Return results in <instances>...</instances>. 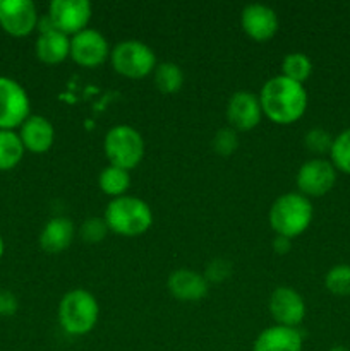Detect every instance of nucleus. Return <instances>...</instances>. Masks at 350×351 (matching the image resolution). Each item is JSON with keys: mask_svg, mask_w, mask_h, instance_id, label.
Segmentation results:
<instances>
[{"mask_svg": "<svg viewBox=\"0 0 350 351\" xmlns=\"http://www.w3.org/2000/svg\"><path fill=\"white\" fill-rule=\"evenodd\" d=\"M263 113L277 123H292L307 108V91L301 82L285 75H275L264 82L259 95Z\"/></svg>", "mask_w": 350, "mask_h": 351, "instance_id": "obj_1", "label": "nucleus"}, {"mask_svg": "<svg viewBox=\"0 0 350 351\" xmlns=\"http://www.w3.org/2000/svg\"><path fill=\"white\" fill-rule=\"evenodd\" d=\"M105 221L108 228L119 235L137 237L150 230L153 223V213L143 199L120 195L106 206Z\"/></svg>", "mask_w": 350, "mask_h": 351, "instance_id": "obj_2", "label": "nucleus"}, {"mask_svg": "<svg viewBox=\"0 0 350 351\" xmlns=\"http://www.w3.org/2000/svg\"><path fill=\"white\" fill-rule=\"evenodd\" d=\"M312 204L299 192L280 195L270 209V225L277 235L294 239L309 228L312 221Z\"/></svg>", "mask_w": 350, "mask_h": 351, "instance_id": "obj_3", "label": "nucleus"}, {"mask_svg": "<svg viewBox=\"0 0 350 351\" xmlns=\"http://www.w3.org/2000/svg\"><path fill=\"white\" fill-rule=\"evenodd\" d=\"M100 307L88 290L75 288L62 297L58 305V322L67 335L84 336L98 322Z\"/></svg>", "mask_w": 350, "mask_h": 351, "instance_id": "obj_4", "label": "nucleus"}, {"mask_svg": "<svg viewBox=\"0 0 350 351\" xmlns=\"http://www.w3.org/2000/svg\"><path fill=\"white\" fill-rule=\"evenodd\" d=\"M105 154L110 165L130 170L139 165L144 156L143 136L130 125H115L106 132Z\"/></svg>", "mask_w": 350, "mask_h": 351, "instance_id": "obj_5", "label": "nucleus"}, {"mask_svg": "<svg viewBox=\"0 0 350 351\" xmlns=\"http://www.w3.org/2000/svg\"><path fill=\"white\" fill-rule=\"evenodd\" d=\"M112 65L126 77L141 79L156 67L154 51L139 40H126L115 45L112 51Z\"/></svg>", "mask_w": 350, "mask_h": 351, "instance_id": "obj_6", "label": "nucleus"}, {"mask_svg": "<svg viewBox=\"0 0 350 351\" xmlns=\"http://www.w3.org/2000/svg\"><path fill=\"white\" fill-rule=\"evenodd\" d=\"M30 117V98L23 86L0 75V130H12Z\"/></svg>", "mask_w": 350, "mask_h": 351, "instance_id": "obj_7", "label": "nucleus"}, {"mask_svg": "<svg viewBox=\"0 0 350 351\" xmlns=\"http://www.w3.org/2000/svg\"><path fill=\"white\" fill-rule=\"evenodd\" d=\"M336 182V168L331 161L312 158L297 171V187L305 197H321L328 194Z\"/></svg>", "mask_w": 350, "mask_h": 351, "instance_id": "obj_8", "label": "nucleus"}, {"mask_svg": "<svg viewBox=\"0 0 350 351\" xmlns=\"http://www.w3.org/2000/svg\"><path fill=\"white\" fill-rule=\"evenodd\" d=\"M48 17L55 29L78 34L91 19V3L88 0H54L48 7Z\"/></svg>", "mask_w": 350, "mask_h": 351, "instance_id": "obj_9", "label": "nucleus"}, {"mask_svg": "<svg viewBox=\"0 0 350 351\" xmlns=\"http://www.w3.org/2000/svg\"><path fill=\"white\" fill-rule=\"evenodd\" d=\"M36 5L31 0H0V26L12 36H26L38 26Z\"/></svg>", "mask_w": 350, "mask_h": 351, "instance_id": "obj_10", "label": "nucleus"}, {"mask_svg": "<svg viewBox=\"0 0 350 351\" xmlns=\"http://www.w3.org/2000/svg\"><path fill=\"white\" fill-rule=\"evenodd\" d=\"M108 41L93 27L79 31L71 40V57L82 67H96L108 57Z\"/></svg>", "mask_w": 350, "mask_h": 351, "instance_id": "obj_11", "label": "nucleus"}, {"mask_svg": "<svg viewBox=\"0 0 350 351\" xmlns=\"http://www.w3.org/2000/svg\"><path fill=\"white\" fill-rule=\"evenodd\" d=\"M270 312L278 326L297 328L305 315L304 298L294 288L278 287L270 297Z\"/></svg>", "mask_w": 350, "mask_h": 351, "instance_id": "obj_12", "label": "nucleus"}, {"mask_svg": "<svg viewBox=\"0 0 350 351\" xmlns=\"http://www.w3.org/2000/svg\"><path fill=\"white\" fill-rule=\"evenodd\" d=\"M261 108L259 96L250 91H237L226 105V119L237 130H250L259 123Z\"/></svg>", "mask_w": 350, "mask_h": 351, "instance_id": "obj_13", "label": "nucleus"}, {"mask_svg": "<svg viewBox=\"0 0 350 351\" xmlns=\"http://www.w3.org/2000/svg\"><path fill=\"white\" fill-rule=\"evenodd\" d=\"M242 29L256 41H266L278 31V16L264 3H249L240 12Z\"/></svg>", "mask_w": 350, "mask_h": 351, "instance_id": "obj_14", "label": "nucleus"}, {"mask_svg": "<svg viewBox=\"0 0 350 351\" xmlns=\"http://www.w3.org/2000/svg\"><path fill=\"white\" fill-rule=\"evenodd\" d=\"M168 291L180 302H198L208 293V281L191 269H177L168 276Z\"/></svg>", "mask_w": 350, "mask_h": 351, "instance_id": "obj_15", "label": "nucleus"}, {"mask_svg": "<svg viewBox=\"0 0 350 351\" xmlns=\"http://www.w3.org/2000/svg\"><path fill=\"white\" fill-rule=\"evenodd\" d=\"M19 137L23 141L24 149L31 153H45L54 144L55 130L48 119L41 115H31L21 125Z\"/></svg>", "mask_w": 350, "mask_h": 351, "instance_id": "obj_16", "label": "nucleus"}, {"mask_svg": "<svg viewBox=\"0 0 350 351\" xmlns=\"http://www.w3.org/2000/svg\"><path fill=\"white\" fill-rule=\"evenodd\" d=\"M253 351H302V335L295 328L271 326L257 336Z\"/></svg>", "mask_w": 350, "mask_h": 351, "instance_id": "obj_17", "label": "nucleus"}, {"mask_svg": "<svg viewBox=\"0 0 350 351\" xmlns=\"http://www.w3.org/2000/svg\"><path fill=\"white\" fill-rule=\"evenodd\" d=\"M36 55L45 64H58L71 55V40L62 31L51 29L40 33L36 41Z\"/></svg>", "mask_w": 350, "mask_h": 351, "instance_id": "obj_18", "label": "nucleus"}, {"mask_svg": "<svg viewBox=\"0 0 350 351\" xmlns=\"http://www.w3.org/2000/svg\"><path fill=\"white\" fill-rule=\"evenodd\" d=\"M74 239V225L69 218H54L43 226L40 243L50 254L64 252Z\"/></svg>", "mask_w": 350, "mask_h": 351, "instance_id": "obj_19", "label": "nucleus"}, {"mask_svg": "<svg viewBox=\"0 0 350 351\" xmlns=\"http://www.w3.org/2000/svg\"><path fill=\"white\" fill-rule=\"evenodd\" d=\"M24 146L12 130H0V171L12 170L23 160Z\"/></svg>", "mask_w": 350, "mask_h": 351, "instance_id": "obj_20", "label": "nucleus"}, {"mask_svg": "<svg viewBox=\"0 0 350 351\" xmlns=\"http://www.w3.org/2000/svg\"><path fill=\"white\" fill-rule=\"evenodd\" d=\"M98 184L100 189H102L105 194L113 195V197H120L130 185L129 170H124V168L110 165V167L102 170V173H100L98 177Z\"/></svg>", "mask_w": 350, "mask_h": 351, "instance_id": "obj_21", "label": "nucleus"}, {"mask_svg": "<svg viewBox=\"0 0 350 351\" xmlns=\"http://www.w3.org/2000/svg\"><path fill=\"white\" fill-rule=\"evenodd\" d=\"M154 84L165 95L177 93L184 84V72L174 62H163L154 67Z\"/></svg>", "mask_w": 350, "mask_h": 351, "instance_id": "obj_22", "label": "nucleus"}, {"mask_svg": "<svg viewBox=\"0 0 350 351\" xmlns=\"http://www.w3.org/2000/svg\"><path fill=\"white\" fill-rule=\"evenodd\" d=\"M312 72V62L305 53L295 51V53H288L281 62V75L292 79L295 82L307 81L309 75Z\"/></svg>", "mask_w": 350, "mask_h": 351, "instance_id": "obj_23", "label": "nucleus"}, {"mask_svg": "<svg viewBox=\"0 0 350 351\" xmlns=\"http://www.w3.org/2000/svg\"><path fill=\"white\" fill-rule=\"evenodd\" d=\"M329 158L336 170L350 175V127L333 139Z\"/></svg>", "mask_w": 350, "mask_h": 351, "instance_id": "obj_24", "label": "nucleus"}, {"mask_svg": "<svg viewBox=\"0 0 350 351\" xmlns=\"http://www.w3.org/2000/svg\"><path fill=\"white\" fill-rule=\"evenodd\" d=\"M325 287L333 295L340 297L350 295V264H338L331 267L325 278Z\"/></svg>", "mask_w": 350, "mask_h": 351, "instance_id": "obj_25", "label": "nucleus"}, {"mask_svg": "<svg viewBox=\"0 0 350 351\" xmlns=\"http://www.w3.org/2000/svg\"><path fill=\"white\" fill-rule=\"evenodd\" d=\"M333 139L335 137L325 129H311L304 137L305 147H307L311 153L316 154H325L331 151L333 146Z\"/></svg>", "mask_w": 350, "mask_h": 351, "instance_id": "obj_26", "label": "nucleus"}, {"mask_svg": "<svg viewBox=\"0 0 350 351\" xmlns=\"http://www.w3.org/2000/svg\"><path fill=\"white\" fill-rule=\"evenodd\" d=\"M213 149L215 153L222 154V156H229L239 146V139H237V132L232 127H223L213 137Z\"/></svg>", "mask_w": 350, "mask_h": 351, "instance_id": "obj_27", "label": "nucleus"}, {"mask_svg": "<svg viewBox=\"0 0 350 351\" xmlns=\"http://www.w3.org/2000/svg\"><path fill=\"white\" fill-rule=\"evenodd\" d=\"M108 230L105 218H88L81 226V237L84 242L98 243L105 239Z\"/></svg>", "mask_w": 350, "mask_h": 351, "instance_id": "obj_28", "label": "nucleus"}, {"mask_svg": "<svg viewBox=\"0 0 350 351\" xmlns=\"http://www.w3.org/2000/svg\"><path fill=\"white\" fill-rule=\"evenodd\" d=\"M230 273H232V266L225 259H215L211 261V264L206 269L205 278L208 283L209 281L211 283H222V281H225L230 276Z\"/></svg>", "mask_w": 350, "mask_h": 351, "instance_id": "obj_29", "label": "nucleus"}, {"mask_svg": "<svg viewBox=\"0 0 350 351\" xmlns=\"http://www.w3.org/2000/svg\"><path fill=\"white\" fill-rule=\"evenodd\" d=\"M17 311V298L9 291L0 293V315H12Z\"/></svg>", "mask_w": 350, "mask_h": 351, "instance_id": "obj_30", "label": "nucleus"}, {"mask_svg": "<svg viewBox=\"0 0 350 351\" xmlns=\"http://www.w3.org/2000/svg\"><path fill=\"white\" fill-rule=\"evenodd\" d=\"M273 245H275V250H277L278 254H285V252H288V250H290V239H287V237L277 235Z\"/></svg>", "mask_w": 350, "mask_h": 351, "instance_id": "obj_31", "label": "nucleus"}, {"mask_svg": "<svg viewBox=\"0 0 350 351\" xmlns=\"http://www.w3.org/2000/svg\"><path fill=\"white\" fill-rule=\"evenodd\" d=\"M328 351H350V350L347 348V346H342V345H338V346H331V348H329Z\"/></svg>", "mask_w": 350, "mask_h": 351, "instance_id": "obj_32", "label": "nucleus"}, {"mask_svg": "<svg viewBox=\"0 0 350 351\" xmlns=\"http://www.w3.org/2000/svg\"><path fill=\"white\" fill-rule=\"evenodd\" d=\"M3 249H5V247H3V240H2V237H0V257L3 256Z\"/></svg>", "mask_w": 350, "mask_h": 351, "instance_id": "obj_33", "label": "nucleus"}]
</instances>
